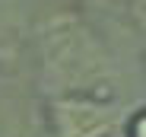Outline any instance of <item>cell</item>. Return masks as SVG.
<instances>
[{"label": "cell", "instance_id": "obj_1", "mask_svg": "<svg viewBox=\"0 0 146 137\" xmlns=\"http://www.w3.org/2000/svg\"><path fill=\"white\" fill-rule=\"evenodd\" d=\"M41 61L44 80L57 93H76L99 83L108 61L99 41L80 19H51L41 29Z\"/></svg>", "mask_w": 146, "mask_h": 137}, {"label": "cell", "instance_id": "obj_2", "mask_svg": "<svg viewBox=\"0 0 146 137\" xmlns=\"http://www.w3.org/2000/svg\"><path fill=\"white\" fill-rule=\"evenodd\" d=\"M60 124H64V137H95L102 134L108 118L102 108L86 105V102H64L60 105Z\"/></svg>", "mask_w": 146, "mask_h": 137}, {"label": "cell", "instance_id": "obj_3", "mask_svg": "<svg viewBox=\"0 0 146 137\" xmlns=\"http://www.w3.org/2000/svg\"><path fill=\"white\" fill-rule=\"evenodd\" d=\"M137 137H146V118L137 121Z\"/></svg>", "mask_w": 146, "mask_h": 137}]
</instances>
